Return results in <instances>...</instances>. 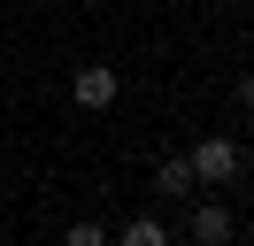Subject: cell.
Here are the masks:
<instances>
[{
	"instance_id": "obj_2",
	"label": "cell",
	"mask_w": 254,
	"mask_h": 246,
	"mask_svg": "<svg viewBox=\"0 0 254 246\" xmlns=\"http://www.w3.org/2000/svg\"><path fill=\"white\" fill-rule=\"evenodd\" d=\"M116 92H124V77H116L108 62H85V69L69 77V100H77V108H93V116H100V108H116Z\"/></svg>"
},
{
	"instance_id": "obj_3",
	"label": "cell",
	"mask_w": 254,
	"mask_h": 246,
	"mask_svg": "<svg viewBox=\"0 0 254 246\" xmlns=\"http://www.w3.org/2000/svg\"><path fill=\"white\" fill-rule=\"evenodd\" d=\"M192 246H239V215L223 200H200L192 208Z\"/></svg>"
},
{
	"instance_id": "obj_1",
	"label": "cell",
	"mask_w": 254,
	"mask_h": 246,
	"mask_svg": "<svg viewBox=\"0 0 254 246\" xmlns=\"http://www.w3.org/2000/svg\"><path fill=\"white\" fill-rule=\"evenodd\" d=\"M185 169H192V184H200V192H223V184L247 177V146H239V138H223V131H208L200 146L185 154Z\"/></svg>"
},
{
	"instance_id": "obj_6",
	"label": "cell",
	"mask_w": 254,
	"mask_h": 246,
	"mask_svg": "<svg viewBox=\"0 0 254 246\" xmlns=\"http://www.w3.org/2000/svg\"><path fill=\"white\" fill-rule=\"evenodd\" d=\"M62 246H108V231H100V223H69V239Z\"/></svg>"
},
{
	"instance_id": "obj_4",
	"label": "cell",
	"mask_w": 254,
	"mask_h": 246,
	"mask_svg": "<svg viewBox=\"0 0 254 246\" xmlns=\"http://www.w3.org/2000/svg\"><path fill=\"white\" fill-rule=\"evenodd\" d=\"M154 192H170V200H192V192H200L192 169H185V154H162V162H154Z\"/></svg>"
},
{
	"instance_id": "obj_5",
	"label": "cell",
	"mask_w": 254,
	"mask_h": 246,
	"mask_svg": "<svg viewBox=\"0 0 254 246\" xmlns=\"http://www.w3.org/2000/svg\"><path fill=\"white\" fill-rule=\"evenodd\" d=\"M108 246H170V231H162L154 215H131L124 231H108Z\"/></svg>"
}]
</instances>
